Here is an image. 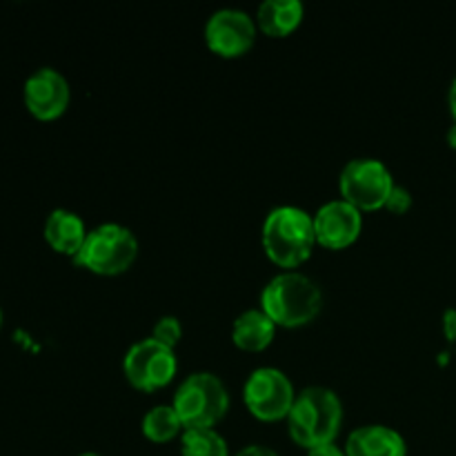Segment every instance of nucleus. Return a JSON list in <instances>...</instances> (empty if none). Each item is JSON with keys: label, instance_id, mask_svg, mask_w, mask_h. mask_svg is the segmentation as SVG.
Instances as JSON below:
<instances>
[{"label": "nucleus", "instance_id": "1", "mask_svg": "<svg viewBox=\"0 0 456 456\" xmlns=\"http://www.w3.org/2000/svg\"><path fill=\"white\" fill-rule=\"evenodd\" d=\"M285 421L298 448H321L337 441L343 426V403L330 387L310 386L298 392Z\"/></svg>", "mask_w": 456, "mask_h": 456}, {"label": "nucleus", "instance_id": "2", "mask_svg": "<svg viewBox=\"0 0 456 456\" xmlns=\"http://www.w3.org/2000/svg\"><path fill=\"white\" fill-rule=\"evenodd\" d=\"M261 243L274 265L297 270L312 256L316 245L314 218L297 205H279L263 221Z\"/></svg>", "mask_w": 456, "mask_h": 456}, {"label": "nucleus", "instance_id": "3", "mask_svg": "<svg viewBox=\"0 0 456 456\" xmlns=\"http://www.w3.org/2000/svg\"><path fill=\"white\" fill-rule=\"evenodd\" d=\"M323 307L319 283L297 270H283L267 281L261 292V310L276 328H301L312 323Z\"/></svg>", "mask_w": 456, "mask_h": 456}, {"label": "nucleus", "instance_id": "4", "mask_svg": "<svg viewBox=\"0 0 456 456\" xmlns=\"http://www.w3.org/2000/svg\"><path fill=\"white\" fill-rule=\"evenodd\" d=\"M138 239L120 223H101L89 230L83 248L71 261L98 276H116L127 272L138 258Z\"/></svg>", "mask_w": 456, "mask_h": 456}, {"label": "nucleus", "instance_id": "5", "mask_svg": "<svg viewBox=\"0 0 456 456\" xmlns=\"http://www.w3.org/2000/svg\"><path fill=\"white\" fill-rule=\"evenodd\" d=\"M185 430L216 428L230 410V392L225 383L212 372H194L183 379L172 399Z\"/></svg>", "mask_w": 456, "mask_h": 456}, {"label": "nucleus", "instance_id": "6", "mask_svg": "<svg viewBox=\"0 0 456 456\" xmlns=\"http://www.w3.org/2000/svg\"><path fill=\"white\" fill-rule=\"evenodd\" d=\"M395 176L390 167L379 159H352L338 176L341 199L361 212L386 209L387 199L395 190Z\"/></svg>", "mask_w": 456, "mask_h": 456}, {"label": "nucleus", "instance_id": "7", "mask_svg": "<svg viewBox=\"0 0 456 456\" xmlns=\"http://www.w3.org/2000/svg\"><path fill=\"white\" fill-rule=\"evenodd\" d=\"M178 372L176 352L156 338L136 341L123 356V374L129 386L141 392H156L169 386Z\"/></svg>", "mask_w": 456, "mask_h": 456}, {"label": "nucleus", "instance_id": "8", "mask_svg": "<svg viewBox=\"0 0 456 456\" xmlns=\"http://www.w3.org/2000/svg\"><path fill=\"white\" fill-rule=\"evenodd\" d=\"M298 392L288 374L279 368H256L243 386V401L249 412L267 423L288 419Z\"/></svg>", "mask_w": 456, "mask_h": 456}, {"label": "nucleus", "instance_id": "9", "mask_svg": "<svg viewBox=\"0 0 456 456\" xmlns=\"http://www.w3.org/2000/svg\"><path fill=\"white\" fill-rule=\"evenodd\" d=\"M205 45L221 58H240L254 47L258 34L256 18L236 7L216 9L205 22Z\"/></svg>", "mask_w": 456, "mask_h": 456}, {"label": "nucleus", "instance_id": "10", "mask_svg": "<svg viewBox=\"0 0 456 456\" xmlns=\"http://www.w3.org/2000/svg\"><path fill=\"white\" fill-rule=\"evenodd\" d=\"M316 243L325 249H346L359 240L363 232V212L343 199L328 200L314 214Z\"/></svg>", "mask_w": 456, "mask_h": 456}, {"label": "nucleus", "instance_id": "11", "mask_svg": "<svg viewBox=\"0 0 456 456\" xmlns=\"http://www.w3.org/2000/svg\"><path fill=\"white\" fill-rule=\"evenodd\" d=\"M25 105L38 120H53L69 107L71 89L65 76L53 67H40L25 80Z\"/></svg>", "mask_w": 456, "mask_h": 456}, {"label": "nucleus", "instance_id": "12", "mask_svg": "<svg viewBox=\"0 0 456 456\" xmlns=\"http://www.w3.org/2000/svg\"><path fill=\"white\" fill-rule=\"evenodd\" d=\"M347 456H408V444L403 435L390 426L370 423L361 426L347 436Z\"/></svg>", "mask_w": 456, "mask_h": 456}, {"label": "nucleus", "instance_id": "13", "mask_svg": "<svg viewBox=\"0 0 456 456\" xmlns=\"http://www.w3.org/2000/svg\"><path fill=\"white\" fill-rule=\"evenodd\" d=\"M43 234L53 252L74 258L80 252V248H83L89 230L78 214L71 212V209L58 208L49 212Z\"/></svg>", "mask_w": 456, "mask_h": 456}, {"label": "nucleus", "instance_id": "14", "mask_svg": "<svg viewBox=\"0 0 456 456\" xmlns=\"http://www.w3.org/2000/svg\"><path fill=\"white\" fill-rule=\"evenodd\" d=\"M276 323L258 307L245 310L232 323V341L243 352H263L272 346L276 337Z\"/></svg>", "mask_w": 456, "mask_h": 456}, {"label": "nucleus", "instance_id": "15", "mask_svg": "<svg viewBox=\"0 0 456 456\" xmlns=\"http://www.w3.org/2000/svg\"><path fill=\"white\" fill-rule=\"evenodd\" d=\"M305 16L301 0H265L258 4L256 25L258 29L272 38H285L292 34Z\"/></svg>", "mask_w": 456, "mask_h": 456}, {"label": "nucleus", "instance_id": "16", "mask_svg": "<svg viewBox=\"0 0 456 456\" xmlns=\"http://www.w3.org/2000/svg\"><path fill=\"white\" fill-rule=\"evenodd\" d=\"M141 430L151 444H169L183 435V423L172 405H154L145 412L141 421Z\"/></svg>", "mask_w": 456, "mask_h": 456}, {"label": "nucleus", "instance_id": "17", "mask_svg": "<svg viewBox=\"0 0 456 456\" xmlns=\"http://www.w3.org/2000/svg\"><path fill=\"white\" fill-rule=\"evenodd\" d=\"M181 456H230V448L214 428H196L183 430Z\"/></svg>", "mask_w": 456, "mask_h": 456}, {"label": "nucleus", "instance_id": "18", "mask_svg": "<svg viewBox=\"0 0 456 456\" xmlns=\"http://www.w3.org/2000/svg\"><path fill=\"white\" fill-rule=\"evenodd\" d=\"M151 338L167 347H176L183 338V325L176 316H160L151 328Z\"/></svg>", "mask_w": 456, "mask_h": 456}, {"label": "nucleus", "instance_id": "19", "mask_svg": "<svg viewBox=\"0 0 456 456\" xmlns=\"http://www.w3.org/2000/svg\"><path fill=\"white\" fill-rule=\"evenodd\" d=\"M386 209L390 214H395V216L408 214L412 209V194H410V190H405L403 185H395V190H392L390 199L386 203Z\"/></svg>", "mask_w": 456, "mask_h": 456}, {"label": "nucleus", "instance_id": "20", "mask_svg": "<svg viewBox=\"0 0 456 456\" xmlns=\"http://www.w3.org/2000/svg\"><path fill=\"white\" fill-rule=\"evenodd\" d=\"M444 334L450 343H456V310L450 307L444 314Z\"/></svg>", "mask_w": 456, "mask_h": 456}, {"label": "nucleus", "instance_id": "21", "mask_svg": "<svg viewBox=\"0 0 456 456\" xmlns=\"http://www.w3.org/2000/svg\"><path fill=\"white\" fill-rule=\"evenodd\" d=\"M307 456H347L346 448H338L337 444H328L321 445V448L307 450Z\"/></svg>", "mask_w": 456, "mask_h": 456}, {"label": "nucleus", "instance_id": "22", "mask_svg": "<svg viewBox=\"0 0 456 456\" xmlns=\"http://www.w3.org/2000/svg\"><path fill=\"white\" fill-rule=\"evenodd\" d=\"M234 456H279L272 448H265V445H248V448L239 450Z\"/></svg>", "mask_w": 456, "mask_h": 456}, {"label": "nucleus", "instance_id": "23", "mask_svg": "<svg viewBox=\"0 0 456 456\" xmlns=\"http://www.w3.org/2000/svg\"><path fill=\"white\" fill-rule=\"evenodd\" d=\"M448 105H450V111H452V118H454V123H456V78L452 80V85H450Z\"/></svg>", "mask_w": 456, "mask_h": 456}, {"label": "nucleus", "instance_id": "24", "mask_svg": "<svg viewBox=\"0 0 456 456\" xmlns=\"http://www.w3.org/2000/svg\"><path fill=\"white\" fill-rule=\"evenodd\" d=\"M448 145L452 147V150H456V123L448 129Z\"/></svg>", "mask_w": 456, "mask_h": 456}, {"label": "nucleus", "instance_id": "25", "mask_svg": "<svg viewBox=\"0 0 456 456\" xmlns=\"http://www.w3.org/2000/svg\"><path fill=\"white\" fill-rule=\"evenodd\" d=\"M78 456H102V454H98V452H83V454H78Z\"/></svg>", "mask_w": 456, "mask_h": 456}, {"label": "nucleus", "instance_id": "26", "mask_svg": "<svg viewBox=\"0 0 456 456\" xmlns=\"http://www.w3.org/2000/svg\"><path fill=\"white\" fill-rule=\"evenodd\" d=\"M0 325H3V312H0Z\"/></svg>", "mask_w": 456, "mask_h": 456}]
</instances>
